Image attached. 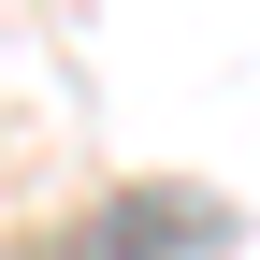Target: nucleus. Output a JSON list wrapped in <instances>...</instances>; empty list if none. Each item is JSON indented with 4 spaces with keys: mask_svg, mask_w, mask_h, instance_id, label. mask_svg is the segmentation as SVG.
<instances>
[{
    "mask_svg": "<svg viewBox=\"0 0 260 260\" xmlns=\"http://www.w3.org/2000/svg\"><path fill=\"white\" fill-rule=\"evenodd\" d=\"M44 260H232V203L217 188H102Z\"/></svg>",
    "mask_w": 260,
    "mask_h": 260,
    "instance_id": "nucleus-1",
    "label": "nucleus"
}]
</instances>
